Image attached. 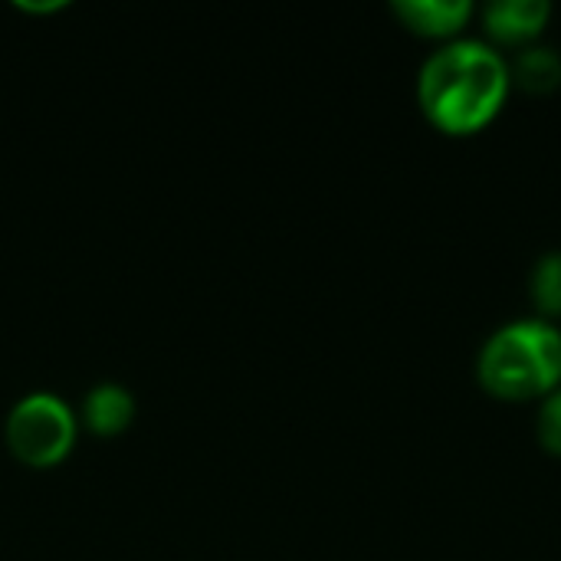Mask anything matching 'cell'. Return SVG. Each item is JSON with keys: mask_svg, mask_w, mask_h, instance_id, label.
Here are the masks:
<instances>
[{"mask_svg": "<svg viewBox=\"0 0 561 561\" xmlns=\"http://www.w3.org/2000/svg\"><path fill=\"white\" fill-rule=\"evenodd\" d=\"M529 299L539 319H561V250L542 253L529 270Z\"/></svg>", "mask_w": 561, "mask_h": 561, "instance_id": "obj_8", "label": "cell"}, {"mask_svg": "<svg viewBox=\"0 0 561 561\" xmlns=\"http://www.w3.org/2000/svg\"><path fill=\"white\" fill-rule=\"evenodd\" d=\"M477 381L500 401H542L561 385V329L549 319H516L486 335Z\"/></svg>", "mask_w": 561, "mask_h": 561, "instance_id": "obj_2", "label": "cell"}, {"mask_svg": "<svg viewBox=\"0 0 561 561\" xmlns=\"http://www.w3.org/2000/svg\"><path fill=\"white\" fill-rule=\"evenodd\" d=\"M510 79L529 95H549L561 89V53L549 43H529L510 59Z\"/></svg>", "mask_w": 561, "mask_h": 561, "instance_id": "obj_6", "label": "cell"}, {"mask_svg": "<svg viewBox=\"0 0 561 561\" xmlns=\"http://www.w3.org/2000/svg\"><path fill=\"white\" fill-rule=\"evenodd\" d=\"M131 417H135V398L128 388L115 381L95 385L82 401V421L95 434H118L131 424Z\"/></svg>", "mask_w": 561, "mask_h": 561, "instance_id": "obj_7", "label": "cell"}, {"mask_svg": "<svg viewBox=\"0 0 561 561\" xmlns=\"http://www.w3.org/2000/svg\"><path fill=\"white\" fill-rule=\"evenodd\" d=\"M536 437H539V444H542L546 454L561 457V385L539 401Z\"/></svg>", "mask_w": 561, "mask_h": 561, "instance_id": "obj_9", "label": "cell"}, {"mask_svg": "<svg viewBox=\"0 0 561 561\" xmlns=\"http://www.w3.org/2000/svg\"><path fill=\"white\" fill-rule=\"evenodd\" d=\"M510 56L480 36L440 43L417 69V105L444 135H477L506 105Z\"/></svg>", "mask_w": 561, "mask_h": 561, "instance_id": "obj_1", "label": "cell"}, {"mask_svg": "<svg viewBox=\"0 0 561 561\" xmlns=\"http://www.w3.org/2000/svg\"><path fill=\"white\" fill-rule=\"evenodd\" d=\"M79 417L72 404L53 391H30L23 394L3 424L7 447L16 460L30 467H53L59 463L76 444Z\"/></svg>", "mask_w": 561, "mask_h": 561, "instance_id": "obj_3", "label": "cell"}, {"mask_svg": "<svg viewBox=\"0 0 561 561\" xmlns=\"http://www.w3.org/2000/svg\"><path fill=\"white\" fill-rule=\"evenodd\" d=\"M486 43L500 46H529L539 43L542 30L552 20V3L549 0H490L483 10H477Z\"/></svg>", "mask_w": 561, "mask_h": 561, "instance_id": "obj_4", "label": "cell"}, {"mask_svg": "<svg viewBox=\"0 0 561 561\" xmlns=\"http://www.w3.org/2000/svg\"><path fill=\"white\" fill-rule=\"evenodd\" d=\"M391 10L411 33L437 43L463 36V30L477 16L473 0H394Z\"/></svg>", "mask_w": 561, "mask_h": 561, "instance_id": "obj_5", "label": "cell"}]
</instances>
